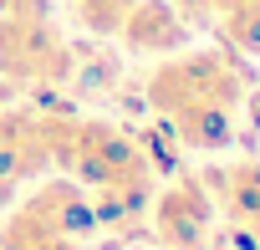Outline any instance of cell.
<instances>
[{
    "instance_id": "obj_1",
    "label": "cell",
    "mask_w": 260,
    "mask_h": 250,
    "mask_svg": "<svg viewBox=\"0 0 260 250\" xmlns=\"http://www.w3.org/2000/svg\"><path fill=\"white\" fill-rule=\"evenodd\" d=\"M250 82L230 46H184L148 77V107L194 153H224L235 143V112Z\"/></svg>"
},
{
    "instance_id": "obj_2",
    "label": "cell",
    "mask_w": 260,
    "mask_h": 250,
    "mask_svg": "<svg viewBox=\"0 0 260 250\" xmlns=\"http://www.w3.org/2000/svg\"><path fill=\"white\" fill-rule=\"evenodd\" d=\"M0 77L16 92L61 87L72 77V46L46 0H11L0 11Z\"/></svg>"
},
{
    "instance_id": "obj_3",
    "label": "cell",
    "mask_w": 260,
    "mask_h": 250,
    "mask_svg": "<svg viewBox=\"0 0 260 250\" xmlns=\"http://www.w3.org/2000/svg\"><path fill=\"white\" fill-rule=\"evenodd\" d=\"M51 164L72 169V174H77L82 184H92V189L153 179L148 148H143L138 138H127L122 128H112V122H97V117H67V112H56Z\"/></svg>"
},
{
    "instance_id": "obj_4",
    "label": "cell",
    "mask_w": 260,
    "mask_h": 250,
    "mask_svg": "<svg viewBox=\"0 0 260 250\" xmlns=\"http://www.w3.org/2000/svg\"><path fill=\"white\" fill-rule=\"evenodd\" d=\"M97 230L92 199L82 194L77 179H51L36 194H26L6 225H0V250H61V245H87Z\"/></svg>"
},
{
    "instance_id": "obj_5",
    "label": "cell",
    "mask_w": 260,
    "mask_h": 250,
    "mask_svg": "<svg viewBox=\"0 0 260 250\" xmlns=\"http://www.w3.org/2000/svg\"><path fill=\"white\" fill-rule=\"evenodd\" d=\"M214 214H219V204H214V194L199 174H179L148 204V220H153V235H158L164 250H204Z\"/></svg>"
},
{
    "instance_id": "obj_6",
    "label": "cell",
    "mask_w": 260,
    "mask_h": 250,
    "mask_svg": "<svg viewBox=\"0 0 260 250\" xmlns=\"http://www.w3.org/2000/svg\"><path fill=\"white\" fill-rule=\"evenodd\" d=\"M51 143H56V112L41 107H0V179L6 184H26L41 169H51Z\"/></svg>"
},
{
    "instance_id": "obj_7",
    "label": "cell",
    "mask_w": 260,
    "mask_h": 250,
    "mask_svg": "<svg viewBox=\"0 0 260 250\" xmlns=\"http://www.w3.org/2000/svg\"><path fill=\"white\" fill-rule=\"evenodd\" d=\"M117 36L138 56H174V51L189 46V21H184V11L174 0H138Z\"/></svg>"
},
{
    "instance_id": "obj_8",
    "label": "cell",
    "mask_w": 260,
    "mask_h": 250,
    "mask_svg": "<svg viewBox=\"0 0 260 250\" xmlns=\"http://www.w3.org/2000/svg\"><path fill=\"white\" fill-rule=\"evenodd\" d=\"M219 194H214V204L224 209V220L260 250V159H240V164H230L219 179Z\"/></svg>"
},
{
    "instance_id": "obj_9",
    "label": "cell",
    "mask_w": 260,
    "mask_h": 250,
    "mask_svg": "<svg viewBox=\"0 0 260 250\" xmlns=\"http://www.w3.org/2000/svg\"><path fill=\"white\" fill-rule=\"evenodd\" d=\"M148 204H153V179H133V184L97 189V199H92V214H97V225H102V230H117V235H127V230L148 225Z\"/></svg>"
},
{
    "instance_id": "obj_10",
    "label": "cell",
    "mask_w": 260,
    "mask_h": 250,
    "mask_svg": "<svg viewBox=\"0 0 260 250\" xmlns=\"http://www.w3.org/2000/svg\"><path fill=\"white\" fill-rule=\"evenodd\" d=\"M209 26L240 56H260V0H214Z\"/></svg>"
},
{
    "instance_id": "obj_11",
    "label": "cell",
    "mask_w": 260,
    "mask_h": 250,
    "mask_svg": "<svg viewBox=\"0 0 260 250\" xmlns=\"http://www.w3.org/2000/svg\"><path fill=\"white\" fill-rule=\"evenodd\" d=\"M133 6H138V0H72L77 21H82L92 36H117L122 21L133 16Z\"/></svg>"
},
{
    "instance_id": "obj_12",
    "label": "cell",
    "mask_w": 260,
    "mask_h": 250,
    "mask_svg": "<svg viewBox=\"0 0 260 250\" xmlns=\"http://www.w3.org/2000/svg\"><path fill=\"white\" fill-rule=\"evenodd\" d=\"M174 6L184 11V21H209V11H214V0H174Z\"/></svg>"
},
{
    "instance_id": "obj_13",
    "label": "cell",
    "mask_w": 260,
    "mask_h": 250,
    "mask_svg": "<svg viewBox=\"0 0 260 250\" xmlns=\"http://www.w3.org/2000/svg\"><path fill=\"white\" fill-rule=\"evenodd\" d=\"M6 102H16V87H11L6 77H0V107H6Z\"/></svg>"
},
{
    "instance_id": "obj_14",
    "label": "cell",
    "mask_w": 260,
    "mask_h": 250,
    "mask_svg": "<svg viewBox=\"0 0 260 250\" xmlns=\"http://www.w3.org/2000/svg\"><path fill=\"white\" fill-rule=\"evenodd\" d=\"M11 199H16V184H6V179H0V209H6Z\"/></svg>"
}]
</instances>
